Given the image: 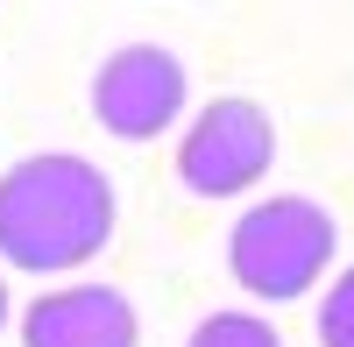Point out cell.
Returning a JSON list of instances; mask_svg holds the SVG:
<instances>
[{
    "label": "cell",
    "instance_id": "cell-1",
    "mask_svg": "<svg viewBox=\"0 0 354 347\" xmlns=\"http://www.w3.org/2000/svg\"><path fill=\"white\" fill-rule=\"evenodd\" d=\"M113 185L100 163H85L71 149L21 156L0 178V263L15 270H78L113 241Z\"/></svg>",
    "mask_w": 354,
    "mask_h": 347
},
{
    "label": "cell",
    "instance_id": "cell-2",
    "mask_svg": "<svg viewBox=\"0 0 354 347\" xmlns=\"http://www.w3.org/2000/svg\"><path fill=\"white\" fill-rule=\"evenodd\" d=\"M333 241L340 227L319 198H262L234 220L227 234V270L248 298L262 305H283V298H305L333 263Z\"/></svg>",
    "mask_w": 354,
    "mask_h": 347
},
{
    "label": "cell",
    "instance_id": "cell-3",
    "mask_svg": "<svg viewBox=\"0 0 354 347\" xmlns=\"http://www.w3.org/2000/svg\"><path fill=\"white\" fill-rule=\"evenodd\" d=\"M277 163V128L255 100H213L177 142V178L192 198H241Z\"/></svg>",
    "mask_w": 354,
    "mask_h": 347
},
{
    "label": "cell",
    "instance_id": "cell-4",
    "mask_svg": "<svg viewBox=\"0 0 354 347\" xmlns=\"http://www.w3.org/2000/svg\"><path fill=\"white\" fill-rule=\"evenodd\" d=\"M93 113L113 142H156L185 113V64L163 43H128L113 50L93 78Z\"/></svg>",
    "mask_w": 354,
    "mask_h": 347
},
{
    "label": "cell",
    "instance_id": "cell-5",
    "mask_svg": "<svg viewBox=\"0 0 354 347\" xmlns=\"http://www.w3.org/2000/svg\"><path fill=\"white\" fill-rule=\"evenodd\" d=\"M142 319L113 283H71L43 291L21 312V347H135Z\"/></svg>",
    "mask_w": 354,
    "mask_h": 347
},
{
    "label": "cell",
    "instance_id": "cell-6",
    "mask_svg": "<svg viewBox=\"0 0 354 347\" xmlns=\"http://www.w3.org/2000/svg\"><path fill=\"white\" fill-rule=\"evenodd\" d=\"M185 347H283V333L270 319H255V312H213V319H198Z\"/></svg>",
    "mask_w": 354,
    "mask_h": 347
},
{
    "label": "cell",
    "instance_id": "cell-7",
    "mask_svg": "<svg viewBox=\"0 0 354 347\" xmlns=\"http://www.w3.org/2000/svg\"><path fill=\"white\" fill-rule=\"evenodd\" d=\"M319 340L326 347H354V263L340 270V283L326 291V305H319Z\"/></svg>",
    "mask_w": 354,
    "mask_h": 347
},
{
    "label": "cell",
    "instance_id": "cell-8",
    "mask_svg": "<svg viewBox=\"0 0 354 347\" xmlns=\"http://www.w3.org/2000/svg\"><path fill=\"white\" fill-rule=\"evenodd\" d=\"M0 326H8V283H0Z\"/></svg>",
    "mask_w": 354,
    "mask_h": 347
}]
</instances>
